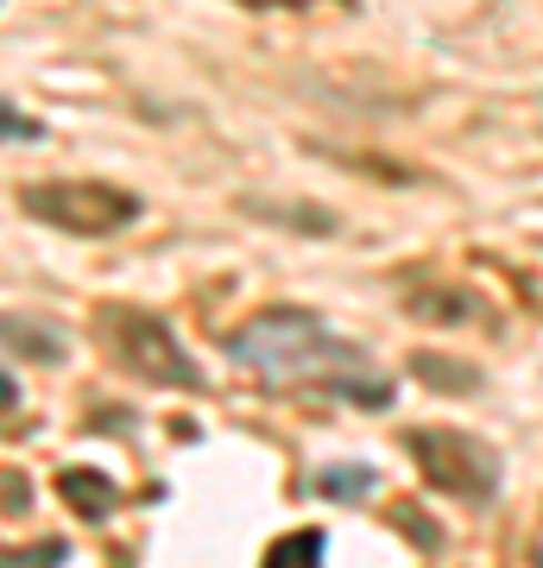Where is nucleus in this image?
<instances>
[{"mask_svg": "<svg viewBox=\"0 0 543 568\" xmlns=\"http://www.w3.org/2000/svg\"><path fill=\"white\" fill-rule=\"evenodd\" d=\"M228 361L260 373L265 386H316L329 398H348L361 410H385L399 398V386L366 366V354L354 342H342L335 328L322 323L316 310H298V304H272L260 316H247L234 335H228Z\"/></svg>", "mask_w": 543, "mask_h": 568, "instance_id": "nucleus-1", "label": "nucleus"}, {"mask_svg": "<svg viewBox=\"0 0 543 568\" xmlns=\"http://www.w3.org/2000/svg\"><path fill=\"white\" fill-rule=\"evenodd\" d=\"M20 209L32 222L58 227V234H77V241H108L145 215V203L133 190L108 178H44V183H26L20 190Z\"/></svg>", "mask_w": 543, "mask_h": 568, "instance_id": "nucleus-2", "label": "nucleus"}, {"mask_svg": "<svg viewBox=\"0 0 543 568\" xmlns=\"http://www.w3.org/2000/svg\"><path fill=\"white\" fill-rule=\"evenodd\" d=\"M95 335L114 361L145 379V386H164V392H202V366L190 361V347L171 335V328L152 316V310H133V304H101L95 310Z\"/></svg>", "mask_w": 543, "mask_h": 568, "instance_id": "nucleus-3", "label": "nucleus"}, {"mask_svg": "<svg viewBox=\"0 0 543 568\" xmlns=\"http://www.w3.org/2000/svg\"><path fill=\"white\" fill-rule=\"evenodd\" d=\"M404 443L418 455L423 480L449 499H462V506H493L500 499V480H505V462L500 448L486 443V436H467V429H404Z\"/></svg>", "mask_w": 543, "mask_h": 568, "instance_id": "nucleus-4", "label": "nucleus"}, {"mask_svg": "<svg viewBox=\"0 0 543 568\" xmlns=\"http://www.w3.org/2000/svg\"><path fill=\"white\" fill-rule=\"evenodd\" d=\"M404 310H411V316H418V323H436V328H455V323H500V310L486 304V297H474V291H467V284H436V291H430V284H411V291H404Z\"/></svg>", "mask_w": 543, "mask_h": 568, "instance_id": "nucleus-5", "label": "nucleus"}, {"mask_svg": "<svg viewBox=\"0 0 543 568\" xmlns=\"http://www.w3.org/2000/svg\"><path fill=\"white\" fill-rule=\"evenodd\" d=\"M0 347H7V354H26V361H39V366H58L63 354H70L63 328L39 323V316H0Z\"/></svg>", "mask_w": 543, "mask_h": 568, "instance_id": "nucleus-6", "label": "nucleus"}, {"mask_svg": "<svg viewBox=\"0 0 543 568\" xmlns=\"http://www.w3.org/2000/svg\"><path fill=\"white\" fill-rule=\"evenodd\" d=\"M58 493L70 499V511H82V518H89V525L121 506V493L108 487L101 474H89V467H63V474H58Z\"/></svg>", "mask_w": 543, "mask_h": 568, "instance_id": "nucleus-7", "label": "nucleus"}, {"mask_svg": "<svg viewBox=\"0 0 543 568\" xmlns=\"http://www.w3.org/2000/svg\"><path fill=\"white\" fill-rule=\"evenodd\" d=\"M411 373L418 379H430V392H455V398H467V392H481V366L474 361H455V354H411Z\"/></svg>", "mask_w": 543, "mask_h": 568, "instance_id": "nucleus-8", "label": "nucleus"}, {"mask_svg": "<svg viewBox=\"0 0 543 568\" xmlns=\"http://www.w3.org/2000/svg\"><path fill=\"white\" fill-rule=\"evenodd\" d=\"M322 530H291L284 544L265 549V568H322Z\"/></svg>", "mask_w": 543, "mask_h": 568, "instance_id": "nucleus-9", "label": "nucleus"}, {"mask_svg": "<svg viewBox=\"0 0 543 568\" xmlns=\"http://www.w3.org/2000/svg\"><path fill=\"white\" fill-rule=\"evenodd\" d=\"M366 487H380V474H373V467H322V474H316V493H322V499H342V506L366 499Z\"/></svg>", "mask_w": 543, "mask_h": 568, "instance_id": "nucleus-10", "label": "nucleus"}, {"mask_svg": "<svg viewBox=\"0 0 543 568\" xmlns=\"http://www.w3.org/2000/svg\"><path fill=\"white\" fill-rule=\"evenodd\" d=\"M0 140L39 145L44 140V121H39V114H26V108H13V102H0Z\"/></svg>", "mask_w": 543, "mask_h": 568, "instance_id": "nucleus-11", "label": "nucleus"}, {"mask_svg": "<svg viewBox=\"0 0 543 568\" xmlns=\"http://www.w3.org/2000/svg\"><path fill=\"white\" fill-rule=\"evenodd\" d=\"M63 544H39V549H0V568H58Z\"/></svg>", "mask_w": 543, "mask_h": 568, "instance_id": "nucleus-12", "label": "nucleus"}, {"mask_svg": "<svg viewBox=\"0 0 543 568\" xmlns=\"http://www.w3.org/2000/svg\"><path fill=\"white\" fill-rule=\"evenodd\" d=\"M247 13H310V7H354V0H234Z\"/></svg>", "mask_w": 543, "mask_h": 568, "instance_id": "nucleus-13", "label": "nucleus"}, {"mask_svg": "<svg viewBox=\"0 0 543 568\" xmlns=\"http://www.w3.org/2000/svg\"><path fill=\"white\" fill-rule=\"evenodd\" d=\"M13 398H20V392H13V379H7V373H0V410L13 405Z\"/></svg>", "mask_w": 543, "mask_h": 568, "instance_id": "nucleus-14", "label": "nucleus"}]
</instances>
